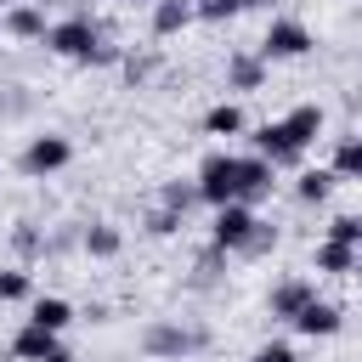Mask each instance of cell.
I'll return each instance as SVG.
<instances>
[{
  "label": "cell",
  "mask_w": 362,
  "mask_h": 362,
  "mask_svg": "<svg viewBox=\"0 0 362 362\" xmlns=\"http://www.w3.org/2000/svg\"><path fill=\"white\" fill-rule=\"evenodd\" d=\"M249 153H255V158H266L272 170H294V164L305 158V153L288 141L283 119H266V124H255V130H249Z\"/></svg>",
  "instance_id": "obj_8"
},
{
  "label": "cell",
  "mask_w": 362,
  "mask_h": 362,
  "mask_svg": "<svg viewBox=\"0 0 362 362\" xmlns=\"http://www.w3.org/2000/svg\"><path fill=\"white\" fill-rule=\"evenodd\" d=\"M11 249H17L23 260L45 255V238H40V226H34V221H17V232H11Z\"/></svg>",
  "instance_id": "obj_28"
},
{
  "label": "cell",
  "mask_w": 362,
  "mask_h": 362,
  "mask_svg": "<svg viewBox=\"0 0 362 362\" xmlns=\"http://www.w3.org/2000/svg\"><path fill=\"white\" fill-rule=\"evenodd\" d=\"M249 362H300V351H294L288 339H266V345H255Z\"/></svg>",
  "instance_id": "obj_30"
},
{
  "label": "cell",
  "mask_w": 362,
  "mask_h": 362,
  "mask_svg": "<svg viewBox=\"0 0 362 362\" xmlns=\"http://www.w3.org/2000/svg\"><path fill=\"white\" fill-rule=\"evenodd\" d=\"M255 226H260V215H255L249 204H221L215 221H209V249H221V255H243V243L255 238Z\"/></svg>",
  "instance_id": "obj_6"
},
{
  "label": "cell",
  "mask_w": 362,
  "mask_h": 362,
  "mask_svg": "<svg viewBox=\"0 0 362 362\" xmlns=\"http://www.w3.org/2000/svg\"><path fill=\"white\" fill-rule=\"evenodd\" d=\"M136 6H153V0H136Z\"/></svg>",
  "instance_id": "obj_32"
},
{
  "label": "cell",
  "mask_w": 362,
  "mask_h": 362,
  "mask_svg": "<svg viewBox=\"0 0 362 362\" xmlns=\"http://www.w3.org/2000/svg\"><path fill=\"white\" fill-rule=\"evenodd\" d=\"M0 28H6L11 40H40V45H45L51 17H45V6H40V0H23V6H6V11H0Z\"/></svg>",
  "instance_id": "obj_11"
},
{
  "label": "cell",
  "mask_w": 362,
  "mask_h": 362,
  "mask_svg": "<svg viewBox=\"0 0 362 362\" xmlns=\"http://www.w3.org/2000/svg\"><path fill=\"white\" fill-rule=\"evenodd\" d=\"M328 170H334V181H362V136H339Z\"/></svg>",
  "instance_id": "obj_20"
},
{
  "label": "cell",
  "mask_w": 362,
  "mask_h": 362,
  "mask_svg": "<svg viewBox=\"0 0 362 362\" xmlns=\"http://www.w3.org/2000/svg\"><path fill=\"white\" fill-rule=\"evenodd\" d=\"M158 204L175 209V215H187V209L198 204V187H192V181H164V187H158Z\"/></svg>",
  "instance_id": "obj_25"
},
{
  "label": "cell",
  "mask_w": 362,
  "mask_h": 362,
  "mask_svg": "<svg viewBox=\"0 0 362 362\" xmlns=\"http://www.w3.org/2000/svg\"><path fill=\"white\" fill-rule=\"evenodd\" d=\"M311 300H317V283H311V277H283V283H272L266 311H272L277 322H294V317H300Z\"/></svg>",
  "instance_id": "obj_10"
},
{
  "label": "cell",
  "mask_w": 362,
  "mask_h": 362,
  "mask_svg": "<svg viewBox=\"0 0 362 362\" xmlns=\"http://www.w3.org/2000/svg\"><path fill=\"white\" fill-rule=\"evenodd\" d=\"M243 11H249V0H192V17L198 23H232Z\"/></svg>",
  "instance_id": "obj_23"
},
{
  "label": "cell",
  "mask_w": 362,
  "mask_h": 362,
  "mask_svg": "<svg viewBox=\"0 0 362 362\" xmlns=\"http://www.w3.org/2000/svg\"><path fill=\"white\" fill-rule=\"evenodd\" d=\"M351 277H356V288H362V260H356V272H351Z\"/></svg>",
  "instance_id": "obj_31"
},
{
  "label": "cell",
  "mask_w": 362,
  "mask_h": 362,
  "mask_svg": "<svg viewBox=\"0 0 362 362\" xmlns=\"http://www.w3.org/2000/svg\"><path fill=\"white\" fill-rule=\"evenodd\" d=\"M339 322H345V317H339V305H334V300H311L288 328H294V334H305V339H334V334H339Z\"/></svg>",
  "instance_id": "obj_13"
},
{
  "label": "cell",
  "mask_w": 362,
  "mask_h": 362,
  "mask_svg": "<svg viewBox=\"0 0 362 362\" xmlns=\"http://www.w3.org/2000/svg\"><path fill=\"white\" fill-rule=\"evenodd\" d=\"M204 345H209V328L181 322V317H153L141 328V356H153V362H181V356H192Z\"/></svg>",
  "instance_id": "obj_2"
},
{
  "label": "cell",
  "mask_w": 362,
  "mask_h": 362,
  "mask_svg": "<svg viewBox=\"0 0 362 362\" xmlns=\"http://www.w3.org/2000/svg\"><path fill=\"white\" fill-rule=\"evenodd\" d=\"M34 300V277L23 266H0V305H23Z\"/></svg>",
  "instance_id": "obj_22"
},
{
  "label": "cell",
  "mask_w": 362,
  "mask_h": 362,
  "mask_svg": "<svg viewBox=\"0 0 362 362\" xmlns=\"http://www.w3.org/2000/svg\"><path fill=\"white\" fill-rule=\"evenodd\" d=\"M322 238L328 243H345V249H362V215H334L322 226Z\"/></svg>",
  "instance_id": "obj_24"
},
{
  "label": "cell",
  "mask_w": 362,
  "mask_h": 362,
  "mask_svg": "<svg viewBox=\"0 0 362 362\" xmlns=\"http://www.w3.org/2000/svg\"><path fill=\"white\" fill-rule=\"evenodd\" d=\"M187 23H198V17H192V0H153V6H147V28H153L158 40L181 34Z\"/></svg>",
  "instance_id": "obj_14"
},
{
  "label": "cell",
  "mask_w": 362,
  "mask_h": 362,
  "mask_svg": "<svg viewBox=\"0 0 362 362\" xmlns=\"http://www.w3.org/2000/svg\"><path fill=\"white\" fill-rule=\"evenodd\" d=\"M311 45H317V40H311V28H305L300 17H272L255 51H260V57H266V68H272V62H300Z\"/></svg>",
  "instance_id": "obj_3"
},
{
  "label": "cell",
  "mask_w": 362,
  "mask_h": 362,
  "mask_svg": "<svg viewBox=\"0 0 362 362\" xmlns=\"http://www.w3.org/2000/svg\"><path fill=\"white\" fill-rule=\"evenodd\" d=\"M272 187H277V170L266 158H255V153H238V204L260 209L272 198Z\"/></svg>",
  "instance_id": "obj_9"
},
{
  "label": "cell",
  "mask_w": 362,
  "mask_h": 362,
  "mask_svg": "<svg viewBox=\"0 0 362 362\" xmlns=\"http://www.w3.org/2000/svg\"><path fill=\"white\" fill-rule=\"evenodd\" d=\"M283 130H288V141L305 153V147L322 136V107H317V102H300V107H288V113H283Z\"/></svg>",
  "instance_id": "obj_15"
},
{
  "label": "cell",
  "mask_w": 362,
  "mask_h": 362,
  "mask_svg": "<svg viewBox=\"0 0 362 362\" xmlns=\"http://www.w3.org/2000/svg\"><path fill=\"white\" fill-rule=\"evenodd\" d=\"M181 226H187V215H175V209H164V204L147 209V238H175Z\"/></svg>",
  "instance_id": "obj_27"
},
{
  "label": "cell",
  "mask_w": 362,
  "mask_h": 362,
  "mask_svg": "<svg viewBox=\"0 0 362 362\" xmlns=\"http://www.w3.org/2000/svg\"><path fill=\"white\" fill-rule=\"evenodd\" d=\"M328 192H334V170H300L294 175V198L300 204H328Z\"/></svg>",
  "instance_id": "obj_21"
},
{
  "label": "cell",
  "mask_w": 362,
  "mask_h": 362,
  "mask_svg": "<svg viewBox=\"0 0 362 362\" xmlns=\"http://www.w3.org/2000/svg\"><path fill=\"white\" fill-rule=\"evenodd\" d=\"M192 187H198V204H209V209L238 204V153H209V158L198 164Z\"/></svg>",
  "instance_id": "obj_4"
},
{
  "label": "cell",
  "mask_w": 362,
  "mask_h": 362,
  "mask_svg": "<svg viewBox=\"0 0 362 362\" xmlns=\"http://www.w3.org/2000/svg\"><path fill=\"white\" fill-rule=\"evenodd\" d=\"M17 164H23V175L45 181V175H57V170L74 164V141H68L62 130H40V136H28V147H23Z\"/></svg>",
  "instance_id": "obj_5"
},
{
  "label": "cell",
  "mask_w": 362,
  "mask_h": 362,
  "mask_svg": "<svg viewBox=\"0 0 362 362\" xmlns=\"http://www.w3.org/2000/svg\"><path fill=\"white\" fill-rule=\"evenodd\" d=\"M356 260H362V249H345V243H317V255H311V266L322 272V277H351L356 272Z\"/></svg>",
  "instance_id": "obj_18"
},
{
  "label": "cell",
  "mask_w": 362,
  "mask_h": 362,
  "mask_svg": "<svg viewBox=\"0 0 362 362\" xmlns=\"http://www.w3.org/2000/svg\"><path fill=\"white\" fill-rule=\"evenodd\" d=\"M243 130H249V119H243V107H238L232 96L204 113V136H243Z\"/></svg>",
  "instance_id": "obj_19"
},
{
  "label": "cell",
  "mask_w": 362,
  "mask_h": 362,
  "mask_svg": "<svg viewBox=\"0 0 362 362\" xmlns=\"http://www.w3.org/2000/svg\"><path fill=\"white\" fill-rule=\"evenodd\" d=\"M11 362H74V351L62 345V334H51V328H34V322H23L17 334H11V351H6Z\"/></svg>",
  "instance_id": "obj_7"
},
{
  "label": "cell",
  "mask_w": 362,
  "mask_h": 362,
  "mask_svg": "<svg viewBox=\"0 0 362 362\" xmlns=\"http://www.w3.org/2000/svg\"><path fill=\"white\" fill-rule=\"evenodd\" d=\"M28 322H34V328H51V334H62V328L74 322V305H68L62 294H34V300H28Z\"/></svg>",
  "instance_id": "obj_17"
},
{
  "label": "cell",
  "mask_w": 362,
  "mask_h": 362,
  "mask_svg": "<svg viewBox=\"0 0 362 362\" xmlns=\"http://www.w3.org/2000/svg\"><path fill=\"white\" fill-rule=\"evenodd\" d=\"M119 68H124V79H130V85H147V79H153V68H158V57H153V51H124V57H119Z\"/></svg>",
  "instance_id": "obj_26"
},
{
  "label": "cell",
  "mask_w": 362,
  "mask_h": 362,
  "mask_svg": "<svg viewBox=\"0 0 362 362\" xmlns=\"http://www.w3.org/2000/svg\"><path fill=\"white\" fill-rule=\"evenodd\" d=\"M79 249H85L90 260H113V255L124 249V232H119L113 221H90V226L79 232Z\"/></svg>",
  "instance_id": "obj_16"
},
{
  "label": "cell",
  "mask_w": 362,
  "mask_h": 362,
  "mask_svg": "<svg viewBox=\"0 0 362 362\" xmlns=\"http://www.w3.org/2000/svg\"><path fill=\"white\" fill-rule=\"evenodd\" d=\"M45 51L51 57H68V62H85V68H119V57H124V45H113L90 11L57 17L45 28Z\"/></svg>",
  "instance_id": "obj_1"
},
{
  "label": "cell",
  "mask_w": 362,
  "mask_h": 362,
  "mask_svg": "<svg viewBox=\"0 0 362 362\" xmlns=\"http://www.w3.org/2000/svg\"><path fill=\"white\" fill-rule=\"evenodd\" d=\"M277 238H283V232H277L272 221H260V226H255V238L243 243V260H266V255L277 249Z\"/></svg>",
  "instance_id": "obj_29"
},
{
  "label": "cell",
  "mask_w": 362,
  "mask_h": 362,
  "mask_svg": "<svg viewBox=\"0 0 362 362\" xmlns=\"http://www.w3.org/2000/svg\"><path fill=\"white\" fill-rule=\"evenodd\" d=\"M266 85V57L260 51H232L226 57V90L232 96H249V90H260Z\"/></svg>",
  "instance_id": "obj_12"
}]
</instances>
